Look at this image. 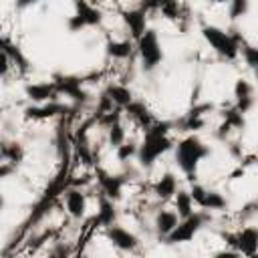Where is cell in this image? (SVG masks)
<instances>
[{"instance_id": "obj_28", "label": "cell", "mask_w": 258, "mask_h": 258, "mask_svg": "<svg viewBox=\"0 0 258 258\" xmlns=\"http://www.w3.org/2000/svg\"><path fill=\"white\" fill-rule=\"evenodd\" d=\"M179 131H187V133H196V131H200L204 125H206V121H204V117L202 115H198V113H187L179 123Z\"/></svg>"}, {"instance_id": "obj_5", "label": "cell", "mask_w": 258, "mask_h": 258, "mask_svg": "<svg viewBox=\"0 0 258 258\" xmlns=\"http://www.w3.org/2000/svg\"><path fill=\"white\" fill-rule=\"evenodd\" d=\"M210 220L208 212L202 210V212H191L189 216L185 218H179L175 228L163 238L165 244H185V242H191L196 238V234L206 226V222Z\"/></svg>"}, {"instance_id": "obj_29", "label": "cell", "mask_w": 258, "mask_h": 258, "mask_svg": "<svg viewBox=\"0 0 258 258\" xmlns=\"http://www.w3.org/2000/svg\"><path fill=\"white\" fill-rule=\"evenodd\" d=\"M228 4H230L228 6V18L232 22L244 18L248 14V10H250V0H230Z\"/></svg>"}, {"instance_id": "obj_13", "label": "cell", "mask_w": 258, "mask_h": 258, "mask_svg": "<svg viewBox=\"0 0 258 258\" xmlns=\"http://www.w3.org/2000/svg\"><path fill=\"white\" fill-rule=\"evenodd\" d=\"M234 107L240 113H250L254 107V87L248 79H238L234 83Z\"/></svg>"}, {"instance_id": "obj_36", "label": "cell", "mask_w": 258, "mask_h": 258, "mask_svg": "<svg viewBox=\"0 0 258 258\" xmlns=\"http://www.w3.org/2000/svg\"><path fill=\"white\" fill-rule=\"evenodd\" d=\"M36 2H40V0H16V8H28Z\"/></svg>"}, {"instance_id": "obj_24", "label": "cell", "mask_w": 258, "mask_h": 258, "mask_svg": "<svg viewBox=\"0 0 258 258\" xmlns=\"http://www.w3.org/2000/svg\"><path fill=\"white\" fill-rule=\"evenodd\" d=\"M105 52L109 58H115V60H125L131 56L133 52V44L131 40H115V38H109L107 44H105Z\"/></svg>"}, {"instance_id": "obj_32", "label": "cell", "mask_w": 258, "mask_h": 258, "mask_svg": "<svg viewBox=\"0 0 258 258\" xmlns=\"http://www.w3.org/2000/svg\"><path fill=\"white\" fill-rule=\"evenodd\" d=\"M187 191H189V196H191V200H194V206H200V208H202V206H204V198H206V187L191 181V187H189Z\"/></svg>"}, {"instance_id": "obj_23", "label": "cell", "mask_w": 258, "mask_h": 258, "mask_svg": "<svg viewBox=\"0 0 258 258\" xmlns=\"http://www.w3.org/2000/svg\"><path fill=\"white\" fill-rule=\"evenodd\" d=\"M0 159L12 163L14 167L24 159V147L18 141H0Z\"/></svg>"}, {"instance_id": "obj_34", "label": "cell", "mask_w": 258, "mask_h": 258, "mask_svg": "<svg viewBox=\"0 0 258 258\" xmlns=\"http://www.w3.org/2000/svg\"><path fill=\"white\" fill-rule=\"evenodd\" d=\"M10 69H12V60H10V56H8L4 50H0V79H6L8 73H10Z\"/></svg>"}, {"instance_id": "obj_1", "label": "cell", "mask_w": 258, "mask_h": 258, "mask_svg": "<svg viewBox=\"0 0 258 258\" xmlns=\"http://www.w3.org/2000/svg\"><path fill=\"white\" fill-rule=\"evenodd\" d=\"M171 127H173V123H169V121H153L145 129L143 139L137 145V161L141 167H145V169L153 167L155 161L173 147V139L169 137Z\"/></svg>"}, {"instance_id": "obj_38", "label": "cell", "mask_w": 258, "mask_h": 258, "mask_svg": "<svg viewBox=\"0 0 258 258\" xmlns=\"http://www.w3.org/2000/svg\"><path fill=\"white\" fill-rule=\"evenodd\" d=\"M210 4H226V2H230V0H208Z\"/></svg>"}, {"instance_id": "obj_27", "label": "cell", "mask_w": 258, "mask_h": 258, "mask_svg": "<svg viewBox=\"0 0 258 258\" xmlns=\"http://www.w3.org/2000/svg\"><path fill=\"white\" fill-rule=\"evenodd\" d=\"M125 139H127V131H125V127H123L121 119H119V121H115V123H111V125H107V141H109V145H111V147L121 145Z\"/></svg>"}, {"instance_id": "obj_14", "label": "cell", "mask_w": 258, "mask_h": 258, "mask_svg": "<svg viewBox=\"0 0 258 258\" xmlns=\"http://www.w3.org/2000/svg\"><path fill=\"white\" fill-rule=\"evenodd\" d=\"M24 95L32 103H46V101H58V91L54 89V83H28L24 87Z\"/></svg>"}, {"instance_id": "obj_16", "label": "cell", "mask_w": 258, "mask_h": 258, "mask_svg": "<svg viewBox=\"0 0 258 258\" xmlns=\"http://www.w3.org/2000/svg\"><path fill=\"white\" fill-rule=\"evenodd\" d=\"M123 24L131 32V38L137 40L147 28V12L141 8H129L123 12Z\"/></svg>"}, {"instance_id": "obj_35", "label": "cell", "mask_w": 258, "mask_h": 258, "mask_svg": "<svg viewBox=\"0 0 258 258\" xmlns=\"http://www.w3.org/2000/svg\"><path fill=\"white\" fill-rule=\"evenodd\" d=\"M14 171H16V167H14L12 163H8V161H0V179L10 177Z\"/></svg>"}, {"instance_id": "obj_7", "label": "cell", "mask_w": 258, "mask_h": 258, "mask_svg": "<svg viewBox=\"0 0 258 258\" xmlns=\"http://www.w3.org/2000/svg\"><path fill=\"white\" fill-rule=\"evenodd\" d=\"M73 4H75V14L69 16V20H67V28L71 32H79L87 26H99L103 22V12L97 6H93L91 2L73 0Z\"/></svg>"}, {"instance_id": "obj_40", "label": "cell", "mask_w": 258, "mask_h": 258, "mask_svg": "<svg viewBox=\"0 0 258 258\" xmlns=\"http://www.w3.org/2000/svg\"><path fill=\"white\" fill-rule=\"evenodd\" d=\"M157 2H159V6H161V4H165V2H171V0H157Z\"/></svg>"}, {"instance_id": "obj_20", "label": "cell", "mask_w": 258, "mask_h": 258, "mask_svg": "<svg viewBox=\"0 0 258 258\" xmlns=\"http://www.w3.org/2000/svg\"><path fill=\"white\" fill-rule=\"evenodd\" d=\"M177 191V175L173 171H165L155 183H153V194L159 200H171L173 194Z\"/></svg>"}, {"instance_id": "obj_18", "label": "cell", "mask_w": 258, "mask_h": 258, "mask_svg": "<svg viewBox=\"0 0 258 258\" xmlns=\"http://www.w3.org/2000/svg\"><path fill=\"white\" fill-rule=\"evenodd\" d=\"M97 226H111L117 222V208H115V202L109 200L107 196H99V202H97V214H95V220H93Z\"/></svg>"}, {"instance_id": "obj_3", "label": "cell", "mask_w": 258, "mask_h": 258, "mask_svg": "<svg viewBox=\"0 0 258 258\" xmlns=\"http://www.w3.org/2000/svg\"><path fill=\"white\" fill-rule=\"evenodd\" d=\"M67 183H69V161L64 159V165L60 167V171H58V173H56V177L50 181V185L46 187V191L42 194V198L36 202V206L32 208L30 216L24 220V224H22V230H24V232H26L28 228H32L38 220H42V218L46 216V212H48V208L52 206L54 198H56L60 191H64V189H67Z\"/></svg>"}, {"instance_id": "obj_37", "label": "cell", "mask_w": 258, "mask_h": 258, "mask_svg": "<svg viewBox=\"0 0 258 258\" xmlns=\"http://www.w3.org/2000/svg\"><path fill=\"white\" fill-rule=\"evenodd\" d=\"M10 42H12V40H8L6 36H2V34H0V50H6V48L10 46Z\"/></svg>"}, {"instance_id": "obj_17", "label": "cell", "mask_w": 258, "mask_h": 258, "mask_svg": "<svg viewBox=\"0 0 258 258\" xmlns=\"http://www.w3.org/2000/svg\"><path fill=\"white\" fill-rule=\"evenodd\" d=\"M222 117H224V121H222V125H220L218 131H216V137H218V139H226V135H228L232 129H244V125H246L244 113H240L236 107L224 109Z\"/></svg>"}, {"instance_id": "obj_6", "label": "cell", "mask_w": 258, "mask_h": 258, "mask_svg": "<svg viewBox=\"0 0 258 258\" xmlns=\"http://www.w3.org/2000/svg\"><path fill=\"white\" fill-rule=\"evenodd\" d=\"M137 42V54L141 58V67L145 73L155 71L163 60V48L159 42V36L153 28H145V32L135 40Z\"/></svg>"}, {"instance_id": "obj_33", "label": "cell", "mask_w": 258, "mask_h": 258, "mask_svg": "<svg viewBox=\"0 0 258 258\" xmlns=\"http://www.w3.org/2000/svg\"><path fill=\"white\" fill-rule=\"evenodd\" d=\"M159 10H161V14H163L165 18H169V20H175V18L179 16V6H177V0H171V2L161 4V6H159Z\"/></svg>"}, {"instance_id": "obj_31", "label": "cell", "mask_w": 258, "mask_h": 258, "mask_svg": "<svg viewBox=\"0 0 258 258\" xmlns=\"http://www.w3.org/2000/svg\"><path fill=\"white\" fill-rule=\"evenodd\" d=\"M240 52H242V58H244V62L248 64V69H256V64H258V50H256V46L254 44H248V42H244L242 46H240Z\"/></svg>"}, {"instance_id": "obj_26", "label": "cell", "mask_w": 258, "mask_h": 258, "mask_svg": "<svg viewBox=\"0 0 258 258\" xmlns=\"http://www.w3.org/2000/svg\"><path fill=\"white\" fill-rule=\"evenodd\" d=\"M226 206H228V200H226L220 191H216V189H206V198H204L202 210H206V212H210V210L222 212V210H226Z\"/></svg>"}, {"instance_id": "obj_10", "label": "cell", "mask_w": 258, "mask_h": 258, "mask_svg": "<svg viewBox=\"0 0 258 258\" xmlns=\"http://www.w3.org/2000/svg\"><path fill=\"white\" fill-rule=\"evenodd\" d=\"M105 236H107V240H109L117 250H121V252H133V250L139 248V238H137L133 232L125 230L123 226H117V224L107 226Z\"/></svg>"}, {"instance_id": "obj_21", "label": "cell", "mask_w": 258, "mask_h": 258, "mask_svg": "<svg viewBox=\"0 0 258 258\" xmlns=\"http://www.w3.org/2000/svg\"><path fill=\"white\" fill-rule=\"evenodd\" d=\"M177 220H179V216L175 214V210H159V212L155 214V220H153V226H155L157 236L163 240V238L175 228Z\"/></svg>"}, {"instance_id": "obj_9", "label": "cell", "mask_w": 258, "mask_h": 258, "mask_svg": "<svg viewBox=\"0 0 258 258\" xmlns=\"http://www.w3.org/2000/svg\"><path fill=\"white\" fill-rule=\"evenodd\" d=\"M69 111H71V109H69L64 103L46 101V103L28 105V107L24 109V117H26V119H32V121H44V119H54V117L67 115Z\"/></svg>"}, {"instance_id": "obj_15", "label": "cell", "mask_w": 258, "mask_h": 258, "mask_svg": "<svg viewBox=\"0 0 258 258\" xmlns=\"http://www.w3.org/2000/svg\"><path fill=\"white\" fill-rule=\"evenodd\" d=\"M64 208H67V214L75 220H81L87 212V196L83 189L79 187H69L64 191Z\"/></svg>"}, {"instance_id": "obj_22", "label": "cell", "mask_w": 258, "mask_h": 258, "mask_svg": "<svg viewBox=\"0 0 258 258\" xmlns=\"http://www.w3.org/2000/svg\"><path fill=\"white\" fill-rule=\"evenodd\" d=\"M103 93H105V95L113 101V105L119 107V109H123L125 105H129V103L133 101V93H131V89L125 87V85H119V83H111V85H107V89H105Z\"/></svg>"}, {"instance_id": "obj_39", "label": "cell", "mask_w": 258, "mask_h": 258, "mask_svg": "<svg viewBox=\"0 0 258 258\" xmlns=\"http://www.w3.org/2000/svg\"><path fill=\"white\" fill-rule=\"evenodd\" d=\"M2 208H4V198L0 196V210H2Z\"/></svg>"}, {"instance_id": "obj_11", "label": "cell", "mask_w": 258, "mask_h": 258, "mask_svg": "<svg viewBox=\"0 0 258 258\" xmlns=\"http://www.w3.org/2000/svg\"><path fill=\"white\" fill-rule=\"evenodd\" d=\"M97 181L101 185V194L107 196L113 202H119L123 198V187L127 183L125 175H111L105 169H97Z\"/></svg>"}, {"instance_id": "obj_4", "label": "cell", "mask_w": 258, "mask_h": 258, "mask_svg": "<svg viewBox=\"0 0 258 258\" xmlns=\"http://www.w3.org/2000/svg\"><path fill=\"white\" fill-rule=\"evenodd\" d=\"M202 36L204 40L214 48V52L224 58V60H236L238 54H240V44L234 40V36L220 28V26H214V24H204L202 26Z\"/></svg>"}, {"instance_id": "obj_8", "label": "cell", "mask_w": 258, "mask_h": 258, "mask_svg": "<svg viewBox=\"0 0 258 258\" xmlns=\"http://www.w3.org/2000/svg\"><path fill=\"white\" fill-rule=\"evenodd\" d=\"M52 83H54V89L58 91V95H67L71 101H75L77 105H85L89 103V93L87 89L83 87V79L81 77H75V75H62V73H54L52 75Z\"/></svg>"}, {"instance_id": "obj_12", "label": "cell", "mask_w": 258, "mask_h": 258, "mask_svg": "<svg viewBox=\"0 0 258 258\" xmlns=\"http://www.w3.org/2000/svg\"><path fill=\"white\" fill-rule=\"evenodd\" d=\"M234 250H238V254H244L248 258L256 256V252H258V230H256V226H246V228L234 232Z\"/></svg>"}, {"instance_id": "obj_19", "label": "cell", "mask_w": 258, "mask_h": 258, "mask_svg": "<svg viewBox=\"0 0 258 258\" xmlns=\"http://www.w3.org/2000/svg\"><path fill=\"white\" fill-rule=\"evenodd\" d=\"M123 111L127 113V117H131L141 129H147L155 119H153V115L149 113V109L145 107V103H141V101H131L129 105H125L123 107Z\"/></svg>"}, {"instance_id": "obj_2", "label": "cell", "mask_w": 258, "mask_h": 258, "mask_svg": "<svg viewBox=\"0 0 258 258\" xmlns=\"http://www.w3.org/2000/svg\"><path fill=\"white\" fill-rule=\"evenodd\" d=\"M210 153H212L210 145H206L196 133H189L183 139H179L175 145V163L187 175V179L194 181L200 161L206 159Z\"/></svg>"}, {"instance_id": "obj_25", "label": "cell", "mask_w": 258, "mask_h": 258, "mask_svg": "<svg viewBox=\"0 0 258 258\" xmlns=\"http://www.w3.org/2000/svg\"><path fill=\"white\" fill-rule=\"evenodd\" d=\"M173 210H175V214L179 218H185V216H189L194 212V200H191L189 191L177 187V191L173 194Z\"/></svg>"}, {"instance_id": "obj_30", "label": "cell", "mask_w": 258, "mask_h": 258, "mask_svg": "<svg viewBox=\"0 0 258 258\" xmlns=\"http://www.w3.org/2000/svg\"><path fill=\"white\" fill-rule=\"evenodd\" d=\"M133 155H137V143H135V141H127V139H125L121 145L115 147V157H117V161H121V163L129 161Z\"/></svg>"}]
</instances>
